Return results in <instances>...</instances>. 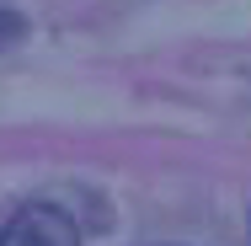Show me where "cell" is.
Wrapping results in <instances>:
<instances>
[{"label":"cell","instance_id":"6da1fadb","mask_svg":"<svg viewBox=\"0 0 251 246\" xmlns=\"http://www.w3.org/2000/svg\"><path fill=\"white\" fill-rule=\"evenodd\" d=\"M0 246H80V230L64 209L53 203H27L5 219L0 230Z\"/></svg>","mask_w":251,"mask_h":246},{"label":"cell","instance_id":"7a4b0ae2","mask_svg":"<svg viewBox=\"0 0 251 246\" xmlns=\"http://www.w3.org/2000/svg\"><path fill=\"white\" fill-rule=\"evenodd\" d=\"M16 38H22V16L0 5V49H5V43H16Z\"/></svg>","mask_w":251,"mask_h":246}]
</instances>
